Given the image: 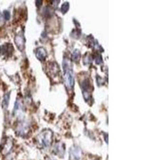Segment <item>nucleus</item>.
Segmentation results:
<instances>
[{"instance_id":"3","label":"nucleus","mask_w":142,"mask_h":160,"mask_svg":"<svg viewBox=\"0 0 142 160\" xmlns=\"http://www.w3.org/2000/svg\"><path fill=\"white\" fill-rule=\"evenodd\" d=\"M82 89L83 90V95L85 99L87 101L90 98V94L89 90L90 89L89 82L87 80H84L82 84Z\"/></svg>"},{"instance_id":"1","label":"nucleus","mask_w":142,"mask_h":160,"mask_svg":"<svg viewBox=\"0 0 142 160\" xmlns=\"http://www.w3.org/2000/svg\"><path fill=\"white\" fill-rule=\"evenodd\" d=\"M53 141V133L50 130L42 131L37 137V142L40 146L44 148H47L52 144Z\"/></svg>"},{"instance_id":"11","label":"nucleus","mask_w":142,"mask_h":160,"mask_svg":"<svg viewBox=\"0 0 142 160\" xmlns=\"http://www.w3.org/2000/svg\"><path fill=\"white\" fill-rule=\"evenodd\" d=\"M69 3L68 2H64L61 6V11L63 14H65L68 12V11L69 9Z\"/></svg>"},{"instance_id":"8","label":"nucleus","mask_w":142,"mask_h":160,"mask_svg":"<svg viewBox=\"0 0 142 160\" xmlns=\"http://www.w3.org/2000/svg\"><path fill=\"white\" fill-rule=\"evenodd\" d=\"M55 152L60 156H63L64 153V147L63 145L61 143L56 144L55 147Z\"/></svg>"},{"instance_id":"2","label":"nucleus","mask_w":142,"mask_h":160,"mask_svg":"<svg viewBox=\"0 0 142 160\" xmlns=\"http://www.w3.org/2000/svg\"><path fill=\"white\" fill-rule=\"evenodd\" d=\"M65 67V70L64 71V80H65V84L67 88L69 89H72L74 85V74L72 71L69 68H68L66 65L64 66Z\"/></svg>"},{"instance_id":"6","label":"nucleus","mask_w":142,"mask_h":160,"mask_svg":"<svg viewBox=\"0 0 142 160\" xmlns=\"http://www.w3.org/2000/svg\"><path fill=\"white\" fill-rule=\"evenodd\" d=\"M15 42L20 50H22L24 48L25 41L23 38L20 35H17L15 38Z\"/></svg>"},{"instance_id":"4","label":"nucleus","mask_w":142,"mask_h":160,"mask_svg":"<svg viewBox=\"0 0 142 160\" xmlns=\"http://www.w3.org/2000/svg\"><path fill=\"white\" fill-rule=\"evenodd\" d=\"M35 54L37 58L40 61H44L47 56L46 51L43 48H37L36 50Z\"/></svg>"},{"instance_id":"9","label":"nucleus","mask_w":142,"mask_h":160,"mask_svg":"<svg viewBox=\"0 0 142 160\" xmlns=\"http://www.w3.org/2000/svg\"><path fill=\"white\" fill-rule=\"evenodd\" d=\"M10 98V93H7L4 95V97L2 102V108L3 109H7L8 107Z\"/></svg>"},{"instance_id":"13","label":"nucleus","mask_w":142,"mask_h":160,"mask_svg":"<svg viewBox=\"0 0 142 160\" xmlns=\"http://www.w3.org/2000/svg\"><path fill=\"white\" fill-rule=\"evenodd\" d=\"M42 4V1H40V0H37L36 1V6L37 7H40Z\"/></svg>"},{"instance_id":"14","label":"nucleus","mask_w":142,"mask_h":160,"mask_svg":"<svg viewBox=\"0 0 142 160\" xmlns=\"http://www.w3.org/2000/svg\"><path fill=\"white\" fill-rule=\"evenodd\" d=\"M94 160H96V159H94Z\"/></svg>"},{"instance_id":"5","label":"nucleus","mask_w":142,"mask_h":160,"mask_svg":"<svg viewBox=\"0 0 142 160\" xmlns=\"http://www.w3.org/2000/svg\"><path fill=\"white\" fill-rule=\"evenodd\" d=\"M70 156L72 160H79L81 156V150L78 147H74L70 151Z\"/></svg>"},{"instance_id":"7","label":"nucleus","mask_w":142,"mask_h":160,"mask_svg":"<svg viewBox=\"0 0 142 160\" xmlns=\"http://www.w3.org/2000/svg\"><path fill=\"white\" fill-rule=\"evenodd\" d=\"M12 49H13V48L11 45V44L9 45H3L1 47H0V53L2 54H6L7 53H10L12 52Z\"/></svg>"},{"instance_id":"10","label":"nucleus","mask_w":142,"mask_h":160,"mask_svg":"<svg viewBox=\"0 0 142 160\" xmlns=\"http://www.w3.org/2000/svg\"><path fill=\"white\" fill-rule=\"evenodd\" d=\"M80 57H81V53H80V51L76 49L75 50V51H74L73 54H72V59L74 60V61H78L79 58H80Z\"/></svg>"},{"instance_id":"12","label":"nucleus","mask_w":142,"mask_h":160,"mask_svg":"<svg viewBox=\"0 0 142 160\" xmlns=\"http://www.w3.org/2000/svg\"><path fill=\"white\" fill-rule=\"evenodd\" d=\"M3 15H4V17L5 18V19L7 20H8L10 19V13L9 12V11H8V10H4L3 11Z\"/></svg>"}]
</instances>
